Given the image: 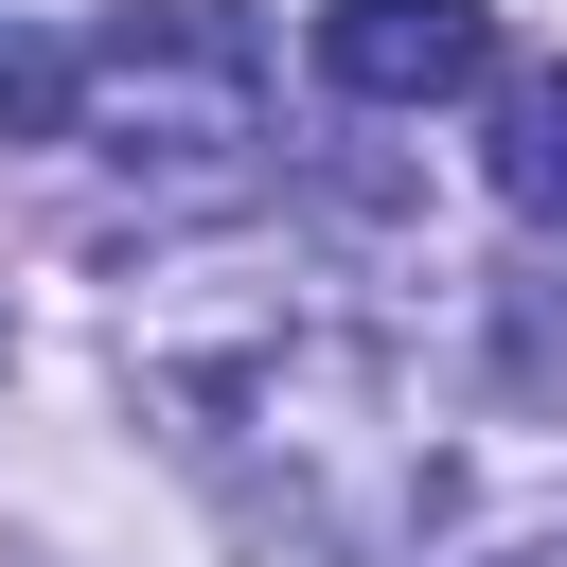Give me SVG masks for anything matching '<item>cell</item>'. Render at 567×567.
<instances>
[{"label":"cell","instance_id":"5b68a950","mask_svg":"<svg viewBox=\"0 0 567 567\" xmlns=\"http://www.w3.org/2000/svg\"><path fill=\"white\" fill-rule=\"evenodd\" d=\"M496 372L532 408H567V284H496Z\"/></svg>","mask_w":567,"mask_h":567},{"label":"cell","instance_id":"277c9868","mask_svg":"<svg viewBox=\"0 0 567 567\" xmlns=\"http://www.w3.org/2000/svg\"><path fill=\"white\" fill-rule=\"evenodd\" d=\"M71 124H89V53H53V35L0 18V142H71Z\"/></svg>","mask_w":567,"mask_h":567},{"label":"cell","instance_id":"7a4b0ae2","mask_svg":"<svg viewBox=\"0 0 567 567\" xmlns=\"http://www.w3.org/2000/svg\"><path fill=\"white\" fill-rule=\"evenodd\" d=\"M496 71V0H337L319 18V89L337 106H443Z\"/></svg>","mask_w":567,"mask_h":567},{"label":"cell","instance_id":"6da1fadb","mask_svg":"<svg viewBox=\"0 0 567 567\" xmlns=\"http://www.w3.org/2000/svg\"><path fill=\"white\" fill-rule=\"evenodd\" d=\"M89 142L124 177H177V195H230L266 159V18L248 0H124L89 35Z\"/></svg>","mask_w":567,"mask_h":567},{"label":"cell","instance_id":"3957f363","mask_svg":"<svg viewBox=\"0 0 567 567\" xmlns=\"http://www.w3.org/2000/svg\"><path fill=\"white\" fill-rule=\"evenodd\" d=\"M496 195L532 230H567V71H514L496 89Z\"/></svg>","mask_w":567,"mask_h":567}]
</instances>
